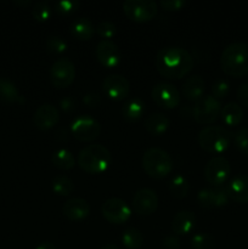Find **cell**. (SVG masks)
I'll use <instances>...</instances> for the list:
<instances>
[{"label": "cell", "instance_id": "obj_1", "mask_svg": "<svg viewBox=\"0 0 248 249\" xmlns=\"http://www.w3.org/2000/svg\"><path fill=\"white\" fill-rule=\"evenodd\" d=\"M156 68L158 72L169 79H181L194 67L192 55L180 46H165L158 50L156 55Z\"/></svg>", "mask_w": 248, "mask_h": 249}, {"label": "cell", "instance_id": "obj_2", "mask_svg": "<svg viewBox=\"0 0 248 249\" xmlns=\"http://www.w3.org/2000/svg\"><path fill=\"white\" fill-rule=\"evenodd\" d=\"M221 70L231 77L248 74V43L235 41L224 48L220 56Z\"/></svg>", "mask_w": 248, "mask_h": 249}, {"label": "cell", "instance_id": "obj_3", "mask_svg": "<svg viewBox=\"0 0 248 249\" xmlns=\"http://www.w3.org/2000/svg\"><path fill=\"white\" fill-rule=\"evenodd\" d=\"M112 160L111 152L100 143H91L79 151L77 163L84 172L90 174H100L107 170Z\"/></svg>", "mask_w": 248, "mask_h": 249}, {"label": "cell", "instance_id": "obj_4", "mask_svg": "<svg viewBox=\"0 0 248 249\" xmlns=\"http://www.w3.org/2000/svg\"><path fill=\"white\" fill-rule=\"evenodd\" d=\"M142 168L150 177L163 179L173 170V160L160 147H150L142 155Z\"/></svg>", "mask_w": 248, "mask_h": 249}, {"label": "cell", "instance_id": "obj_5", "mask_svg": "<svg viewBox=\"0 0 248 249\" xmlns=\"http://www.w3.org/2000/svg\"><path fill=\"white\" fill-rule=\"evenodd\" d=\"M232 134L223 126H206L199 131L198 143L207 152L221 153L228 150Z\"/></svg>", "mask_w": 248, "mask_h": 249}, {"label": "cell", "instance_id": "obj_6", "mask_svg": "<svg viewBox=\"0 0 248 249\" xmlns=\"http://www.w3.org/2000/svg\"><path fill=\"white\" fill-rule=\"evenodd\" d=\"M157 2L153 0H125L123 11L128 18L135 22H147L156 16Z\"/></svg>", "mask_w": 248, "mask_h": 249}, {"label": "cell", "instance_id": "obj_7", "mask_svg": "<svg viewBox=\"0 0 248 249\" xmlns=\"http://www.w3.org/2000/svg\"><path fill=\"white\" fill-rule=\"evenodd\" d=\"M220 100L212 95H203L196 101L194 106V118L201 124H208L215 122L221 112Z\"/></svg>", "mask_w": 248, "mask_h": 249}, {"label": "cell", "instance_id": "obj_8", "mask_svg": "<svg viewBox=\"0 0 248 249\" xmlns=\"http://www.w3.org/2000/svg\"><path fill=\"white\" fill-rule=\"evenodd\" d=\"M75 78V65L71 58L60 57L51 65L50 79L58 89L67 88Z\"/></svg>", "mask_w": 248, "mask_h": 249}, {"label": "cell", "instance_id": "obj_9", "mask_svg": "<svg viewBox=\"0 0 248 249\" xmlns=\"http://www.w3.org/2000/svg\"><path fill=\"white\" fill-rule=\"evenodd\" d=\"M231 173L230 162L223 156H214L204 167V178L212 186H221Z\"/></svg>", "mask_w": 248, "mask_h": 249}, {"label": "cell", "instance_id": "obj_10", "mask_svg": "<svg viewBox=\"0 0 248 249\" xmlns=\"http://www.w3.org/2000/svg\"><path fill=\"white\" fill-rule=\"evenodd\" d=\"M153 101L163 108H175L181 101V94L174 84L168 82H158L151 91Z\"/></svg>", "mask_w": 248, "mask_h": 249}, {"label": "cell", "instance_id": "obj_11", "mask_svg": "<svg viewBox=\"0 0 248 249\" xmlns=\"http://www.w3.org/2000/svg\"><path fill=\"white\" fill-rule=\"evenodd\" d=\"M101 214L112 224H123L130 218L131 208L124 199L111 197L101 204Z\"/></svg>", "mask_w": 248, "mask_h": 249}, {"label": "cell", "instance_id": "obj_12", "mask_svg": "<svg viewBox=\"0 0 248 249\" xmlns=\"http://www.w3.org/2000/svg\"><path fill=\"white\" fill-rule=\"evenodd\" d=\"M71 131L80 141H92L101 133V124L91 116L83 114L71 124Z\"/></svg>", "mask_w": 248, "mask_h": 249}, {"label": "cell", "instance_id": "obj_13", "mask_svg": "<svg viewBox=\"0 0 248 249\" xmlns=\"http://www.w3.org/2000/svg\"><path fill=\"white\" fill-rule=\"evenodd\" d=\"M158 207V196L155 190L142 187L134 194L133 208L140 215H151Z\"/></svg>", "mask_w": 248, "mask_h": 249}, {"label": "cell", "instance_id": "obj_14", "mask_svg": "<svg viewBox=\"0 0 248 249\" xmlns=\"http://www.w3.org/2000/svg\"><path fill=\"white\" fill-rule=\"evenodd\" d=\"M97 61L107 68H113L121 62V50L111 39H102L95 49Z\"/></svg>", "mask_w": 248, "mask_h": 249}, {"label": "cell", "instance_id": "obj_15", "mask_svg": "<svg viewBox=\"0 0 248 249\" xmlns=\"http://www.w3.org/2000/svg\"><path fill=\"white\" fill-rule=\"evenodd\" d=\"M104 91L109 99L113 100H123L130 92V83L124 75L117 74H108L104 79L102 83Z\"/></svg>", "mask_w": 248, "mask_h": 249}, {"label": "cell", "instance_id": "obj_16", "mask_svg": "<svg viewBox=\"0 0 248 249\" xmlns=\"http://www.w3.org/2000/svg\"><path fill=\"white\" fill-rule=\"evenodd\" d=\"M229 195L225 187L213 186L206 187L198 191L197 201L204 208H213V207H224L229 202Z\"/></svg>", "mask_w": 248, "mask_h": 249}, {"label": "cell", "instance_id": "obj_17", "mask_svg": "<svg viewBox=\"0 0 248 249\" xmlns=\"http://www.w3.org/2000/svg\"><path fill=\"white\" fill-rule=\"evenodd\" d=\"M60 118L58 109L51 104H43L38 107L33 116L34 124L41 130H48L56 125Z\"/></svg>", "mask_w": 248, "mask_h": 249}, {"label": "cell", "instance_id": "obj_18", "mask_svg": "<svg viewBox=\"0 0 248 249\" xmlns=\"http://www.w3.org/2000/svg\"><path fill=\"white\" fill-rule=\"evenodd\" d=\"M225 189L230 199L237 203H248V175H235Z\"/></svg>", "mask_w": 248, "mask_h": 249}, {"label": "cell", "instance_id": "obj_19", "mask_svg": "<svg viewBox=\"0 0 248 249\" xmlns=\"http://www.w3.org/2000/svg\"><path fill=\"white\" fill-rule=\"evenodd\" d=\"M62 212L70 220H83L90 213V204L80 197H72L63 203Z\"/></svg>", "mask_w": 248, "mask_h": 249}, {"label": "cell", "instance_id": "obj_20", "mask_svg": "<svg viewBox=\"0 0 248 249\" xmlns=\"http://www.w3.org/2000/svg\"><path fill=\"white\" fill-rule=\"evenodd\" d=\"M196 224V215L191 211H180L174 215L172 220L173 233L177 236L187 235Z\"/></svg>", "mask_w": 248, "mask_h": 249}, {"label": "cell", "instance_id": "obj_21", "mask_svg": "<svg viewBox=\"0 0 248 249\" xmlns=\"http://www.w3.org/2000/svg\"><path fill=\"white\" fill-rule=\"evenodd\" d=\"M204 88H206V83L201 75H190L182 84V95L186 100L197 101L203 96Z\"/></svg>", "mask_w": 248, "mask_h": 249}, {"label": "cell", "instance_id": "obj_22", "mask_svg": "<svg viewBox=\"0 0 248 249\" xmlns=\"http://www.w3.org/2000/svg\"><path fill=\"white\" fill-rule=\"evenodd\" d=\"M70 31L79 40H89L95 33V27L88 17H79L71 23Z\"/></svg>", "mask_w": 248, "mask_h": 249}, {"label": "cell", "instance_id": "obj_23", "mask_svg": "<svg viewBox=\"0 0 248 249\" xmlns=\"http://www.w3.org/2000/svg\"><path fill=\"white\" fill-rule=\"evenodd\" d=\"M221 119L229 126H235L241 123L243 118V108L237 102H228L221 107Z\"/></svg>", "mask_w": 248, "mask_h": 249}, {"label": "cell", "instance_id": "obj_24", "mask_svg": "<svg viewBox=\"0 0 248 249\" xmlns=\"http://www.w3.org/2000/svg\"><path fill=\"white\" fill-rule=\"evenodd\" d=\"M169 118L165 114L160 113V112H155L151 113L147 118L145 119V128L152 135H159L167 131L169 128Z\"/></svg>", "mask_w": 248, "mask_h": 249}, {"label": "cell", "instance_id": "obj_25", "mask_svg": "<svg viewBox=\"0 0 248 249\" xmlns=\"http://www.w3.org/2000/svg\"><path fill=\"white\" fill-rule=\"evenodd\" d=\"M145 112V102L140 97H131L124 102L122 107V114L126 121H138Z\"/></svg>", "mask_w": 248, "mask_h": 249}, {"label": "cell", "instance_id": "obj_26", "mask_svg": "<svg viewBox=\"0 0 248 249\" xmlns=\"http://www.w3.org/2000/svg\"><path fill=\"white\" fill-rule=\"evenodd\" d=\"M53 165L60 169H72L75 165V157L70 150L67 148H60V150L55 151L53 153V157H51Z\"/></svg>", "mask_w": 248, "mask_h": 249}, {"label": "cell", "instance_id": "obj_27", "mask_svg": "<svg viewBox=\"0 0 248 249\" xmlns=\"http://www.w3.org/2000/svg\"><path fill=\"white\" fill-rule=\"evenodd\" d=\"M122 242L128 249H140L143 245V235L139 229L130 226L123 231Z\"/></svg>", "mask_w": 248, "mask_h": 249}, {"label": "cell", "instance_id": "obj_28", "mask_svg": "<svg viewBox=\"0 0 248 249\" xmlns=\"http://www.w3.org/2000/svg\"><path fill=\"white\" fill-rule=\"evenodd\" d=\"M21 95L16 85L6 78H0V100L4 102L21 101Z\"/></svg>", "mask_w": 248, "mask_h": 249}, {"label": "cell", "instance_id": "obj_29", "mask_svg": "<svg viewBox=\"0 0 248 249\" xmlns=\"http://www.w3.org/2000/svg\"><path fill=\"white\" fill-rule=\"evenodd\" d=\"M169 190L177 198H185L189 194L190 184L186 178L181 174H177L170 179Z\"/></svg>", "mask_w": 248, "mask_h": 249}, {"label": "cell", "instance_id": "obj_30", "mask_svg": "<svg viewBox=\"0 0 248 249\" xmlns=\"http://www.w3.org/2000/svg\"><path fill=\"white\" fill-rule=\"evenodd\" d=\"M74 189V182L67 175H57L53 179V190L58 196H70Z\"/></svg>", "mask_w": 248, "mask_h": 249}, {"label": "cell", "instance_id": "obj_31", "mask_svg": "<svg viewBox=\"0 0 248 249\" xmlns=\"http://www.w3.org/2000/svg\"><path fill=\"white\" fill-rule=\"evenodd\" d=\"M192 249H214L215 248V238L207 232L196 233L190 241Z\"/></svg>", "mask_w": 248, "mask_h": 249}, {"label": "cell", "instance_id": "obj_32", "mask_svg": "<svg viewBox=\"0 0 248 249\" xmlns=\"http://www.w3.org/2000/svg\"><path fill=\"white\" fill-rule=\"evenodd\" d=\"M32 15H33L34 19L39 22L48 21L51 16V6L49 1L40 0L36 4H34L33 9H32Z\"/></svg>", "mask_w": 248, "mask_h": 249}, {"label": "cell", "instance_id": "obj_33", "mask_svg": "<svg viewBox=\"0 0 248 249\" xmlns=\"http://www.w3.org/2000/svg\"><path fill=\"white\" fill-rule=\"evenodd\" d=\"M45 46L49 53H61L63 51H66V49H67V43H66V40L62 36L53 34V36H50L46 39Z\"/></svg>", "mask_w": 248, "mask_h": 249}, {"label": "cell", "instance_id": "obj_34", "mask_svg": "<svg viewBox=\"0 0 248 249\" xmlns=\"http://www.w3.org/2000/svg\"><path fill=\"white\" fill-rule=\"evenodd\" d=\"M95 32L99 34L100 36L105 39H111L112 36L116 34L117 27L116 24L112 21H108V19H102L95 27Z\"/></svg>", "mask_w": 248, "mask_h": 249}, {"label": "cell", "instance_id": "obj_35", "mask_svg": "<svg viewBox=\"0 0 248 249\" xmlns=\"http://www.w3.org/2000/svg\"><path fill=\"white\" fill-rule=\"evenodd\" d=\"M233 142L243 155L248 156V128L243 126V128L238 129L233 134Z\"/></svg>", "mask_w": 248, "mask_h": 249}, {"label": "cell", "instance_id": "obj_36", "mask_svg": "<svg viewBox=\"0 0 248 249\" xmlns=\"http://www.w3.org/2000/svg\"><path fill=\"white\" fill-rule=\"evenodd\" d=\"M229 91H230V84L225 79H216L212 85V96L218 100L228 96Z\"/></svg>", "mask_w": 248, "mask_h": 249}, {"label": "cell", "instance_id": "obj_37", "mask_svg": "<svg viewBox=\"0 0 248 249\" xmlns=\"http://www.w3.org/2000/svg\"><path fill=\"white\" fill-rule=\"evenodd\" d=\"M80 6V2L78 0H60L55 4V9L61 15H70L72 12L77 11Z\"/></svg>", "mask_w": 248, "mask_h": 249}, {"label": "cell", "instance_id": "obj_38", "mask_svg": "<svg viewBox=\"0 0 248 249\" xmlns=\"http://www.w3.org/2000/svg\"><path fill=\"white\" fill-rule=\"evenodd\" d=\"M180 247H181V241H180L179 236H177L175 233H169V235L163 237V249H180Z\"/></svg>", "mask_w": 248, "mask_h": 249}, {"label": "cell", "instance_id": "obj_39", "mask_svg": "<svg viewBox=\"0 0 248 249\" xmlns=\"http://www.w3.org/2000/svg\"><path fill=\"white\" fill-rule=\"evenodd\" d=\"M160 6L168 11H177L186 5L185 0H160Z\"/></svg>", "mask_w": 248, "mask_h": 249}, {"label": "cell", "instance_id": "obj_40", "mask_svg": "<svg viewBox=\"0 0 248 249\" xmlns=\"http://www.w3.org/2000/svg\"><path fill=\"white\" fill-rule=\"evenodd\" d=\"M237 99L242 106L248 107V80L241 83L237 88Z\"/></svg>", "mask_w": 248, "mask_h": 249}, {"label": "cell", "instance_id": "obj_41", "mask_svg": "<svg viewBox=\"0 0 248 249\" xmlns=\"http://www.w3.org/2000/svg\"><path fill=\"white\" fill-rule=\"evenodd\" d=\"M100 101H101V97H100V95L95 91L87 92V94L83 96V102L89 107H96L97 105L100 104Z\"/></svg>", "mask_w": 248, "mask_h": 249}, {"label": "cell", "instance_id": "obj_42", "mask_svg": "<svg viewBox=\"0 0 248 249\" xmlns=\"http://www.w3.org/2000/svg\"><path fill=\"white\" fill-rule=\"evenodd\" d=\"M77 106V100L73 99L72 96L62 97L60 101V107L66 112H72Z\"/></svg>", "mask_w": 248, "mask_h": 249}, {"label": "cell", "instance_id": "obj_43", "mask_svg": "<svg viewBox=\"0 0 248 249\" xmlns=\"http://www.w3.org/2000/svg\"><path fill=\"white\" fill-rule=\"evenodd\" d=\"M35 249H57L55 245H53L51 242H41L40 245H38V247Z\"/></svg>", "mask_w": 248, "mask_h": 249}, {"label": "cell", "instance_id": "obj_44", "mask_svg": "<svg viewBox=\"0 0 248 249\" xmlns=\"http://www.w3.org/2000/svg\"><path fill=\"white\" fill-rule=\"evenodd\" d=\"M101 249H119V248L117 247L116 245H113V243H107V245H105Z\"/></svg>", "mask_w": 248, "mask_h": 249}, {"label": "cell", "instance_id": "obj_45", "mask_svg": "<svg viewBox=\"0 0 248 249\" xmlns=\"http://www.w3.org/2000/svg\"><path fill=\"white\" fill-rule=\"evenodd\" d=\"M15 4L16 5H29L31 4V0H24V1H18V0H17V1H15Z\"/></svg>", "mask_w": 248, "mask_h": 249}]
</instances>
